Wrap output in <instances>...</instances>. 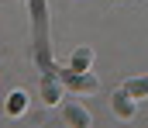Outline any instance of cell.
I'll return each instance as SVG.
<instances>
[{
    "instance_id": "7a4b0ae2",
    "label": "cell",
    "mask_w": 148,
    "mask_h": 128,
    "mask_svg": "<svg viewBox=\"0 0 148 128\" xmlns=\"http://www.w3.org/2000/svg\"><path fill=\"white\" fill-rule=\"evenodd\" d=\"M110 111L121 118V121H131V118H134V111H138V107H134V97H131L124 86H121V90L110 97Z\"/></svg>"
},
{
    "instance_id": "6da1fadb",
    "label": "cell",
    "mask_w": 148,
    "mask_h": 128,
    "mask_svg": "<svg viewBox=\"0 0 148 128\" xmlns=\"http://www.w3.org/2000/svg\"><path fill=\"white\" fill-rule=\"evenodd\" d=\"M62 83L69 86V90H79V93H93V90H97V76H93V73L69 69V73H62Z\"/></svg>"
},
{
    "instance_id": "5b68a950",
    "label": "cell",
    "mask_w": 148,
    "mask_h": 128,
    "mask_svg": "<svg viewBox=\"0 0 148 128\" xmlns=\"http://www.w3.org/2000/svg\"><path fill=\"white\" fill-rule=\"evenodd\" d=\"M62 86L55 83V76H45V80H41V97H45L48 104H59V100H62Z\"/></svg>"
},
{
    "instance_id": "8992f818",
    "label": "cell",
    "mask_w": 148,
    "mask_h": 128,
    "mask_svg": "<svg viewBox=\"0 0 148 128\" xmlns=\"http://www.w3.org/2000/svg\"><path fill=\"white\" fill-rule=\"evenodd\" d=\"M124 90H127L134 100L148 97V76H134V80H127V83H124Z\"/></svg>"
},
{
    "instance_id": "3957f363",
    "label": "cell",
    "mask_w": 148,
    "mask_h": 128,
    "mask_svg": "<svg viewBox=\"0 0 148 128\" xmlns=\"http://www.w3.org/2000/svg\"><path fill=\"white\" fill-rule=\"evenodd\" d=\"M62 121H66V125H76V128H86V125H90V114H86V111H83L79 104H69V100H66Z\"/></svg>"
},
{
    "instance_id": "277c9868",
    "label": "cell",
    "mask_w": 148,
    "mask_h": 128,
    "mask_svg": "<svg viewBox=\"0 0 148 128\" xmlns=\"http://www.w3.org/2000/svg\"><path fill=\"white\" fill-rule=\"evenodd\" d=\"M24 107H28V93L24 90H14V93H7V100H3V111L7 114H24Z\"/></svg>"
},
{
    "instance_id": "52a82bcc",
    "label": "cell",
    "mask_w": 148,
    "mask_h": 128,
    "mask_svg": "<svg viewBox=\"0 0 148 128\" xmlns=\"http://www.w3.org/2000/svg\"><path fill=\"white\" fill-rule=\"evenodd\" d=\"M90 62H93V52H90V48H76V52H73V69L86 73V69H90Z\"/></svg>"
}]
</instances>
